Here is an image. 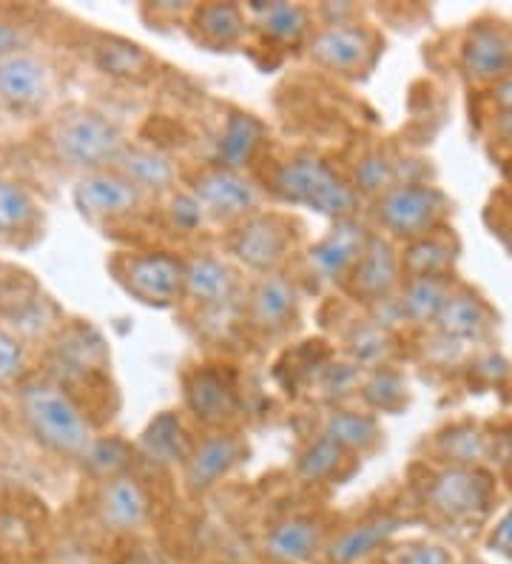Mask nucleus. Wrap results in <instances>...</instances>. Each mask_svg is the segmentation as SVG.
<instances>
[{
    "label": "nucleus",
    "instance_id": "nucleus-1",
    "mask_svg": "<svg viewBox=\"0 0 512 564\" xmlns=\"http://www.w3.org/2000/svg\"><path fill=\"white\" fill-rule=\"evenodd\" d=\"M262 192L285 206H305L328 220L359 217L362 197L350 186L348 174L336 172L334 165L314 152L291 154L276 160L260 183Z\"/></svg>",
    "mask_w": 512,
    "mask_h": 564
},
{
    "label": "nucleus",
    "instance_id": "nucleus-2",
    "mask_svg": "<svg viewBox=\"0 0 512 564\" xmlns=\"http://www.w3.org/2000/svg\"><path fill=\"white\" fill-rule=\"evenodd\" d=\"M18 405L26 422L29 434L48 454L63 459H86L89 447L95 445L97 434L89 413L83 411L80 402L52 379H23L18 386Z\"/></svg>",
    "mask_w": 512,
    "mask_h": 564
},
{
    "label": "nucleus",
    "instance_id": "nucleus-3",
    "mask_svg": "<svg viewBox=\"0 0 512 564\" xmlns=\"http://www.w3.org/2000/svg\"><path fill=\"white\" fill-rule=\"evenodd\" d=\"M126 145L123 129L91 106H66L48 126V149L55 160L80 174L115 169Z\"/></svg>",
    "mask_w": 512,
    "mask_h": 564
},
{
    "label": "nucleus",
    "instance_id": "nucleus-4",
    "mask_svg": "<svg viewBox=\"0 0 512 564\" xmlns=\"http://www.w3.org/2000/svg\"><path fill=\"white\" fill-rule=\"evenodd\" d=\"M499 479L490 468H447V465H422L416 479L418 502L427 513L447 524H470L484 519L495 505Z\"/></svg>",
    "mask_w": 512,
    "mask_h": 564
},
{
    "label": "nucleus",
    "instance_id": "nucleus-5",
    "mask_svg": "<svg viewBox=\"0 0 512 564\" xmlns=\"http://www.w3.org/2000/svg\"><path fill=\"white\" fill-rule=\"evenodd\" d=\"M450 197L427 180H402L370 203L368 226L393 242H413L444 228Z\"/></svg>",
    "mask_w": 512,
    "mask_h": 564
},
{
    "label": "nucleus",
    "instance_id": "nucleus-6",
    "mask_svg": "<svg viewBox=\"0 0 512 564\" xmlns=\"http://www.w3.org/2000/svg\"><path fill=\"white\" fill-rule=\"evenodd\" d=\"M299 248V226L282 212L251 214L228 228L226 251L257 276L280 274Z\"/></svg>",
    "mask_w": 512,
    "mask_h": 564
},
{
    "label": "nucleus",
    "instance_id": "nucleus-7",
    "mask_svg": "<svg viewBox=\"0 0 512 564\" xmlns=\"http://www.w3.org/2000/svg\"><path fill=\"white\" fill-rule=\"evenodd\" d=\"M109 271L131 300L149 308H171L183 300V257L171 251H117Z\"/></svg>",
    "mask_w": 512,
    "mask_h": 564
},
{
    "label": "nucleus",
    "instance_id": "nucleus-8",
    "mask_svg": "<svg viewBox=\"0 0 512 564\" xmlns=\"http://www.w3.org/2000/svg\"><path fill=\"white\" fill-rule=\"evenodd\" d=\"M382 35L368 23H334L314 29L305 43L307 57L322 72H330L345 80H359L375 69L382 57Z\"/></svg>",
    "mask_w": 512,
    "mask_h": 564
},
{
    "label": "nucleus",
    "instance_id": "nucleus-9",
    "mask_svg": "<svg viewBox=\"0 0 512 564\" xmlns=\"http://www.w3.org/2000/svg\"><path fill=\"white\" fill-rule=\"evenodd\" d=\"M188 194L199 206L208 223H222V226H237L251 214L262 212L265 192L251 174L231 172L222 165H203L192 180H188Z\"/></svg>",
    "mask_w": 512,
    "mask_h": 564
},
{
    "label": "nucleus",
    "instance_id": "nucleus-10",
    "mask_svg": "<svg viewBox=\"0 0 512 564\" xmlns=\"http://www.w3.org/2000/svg\"><path fill=\"white\" fill-rule=\"evenodd\" d=\"M145 203L149 197L115 169L80 174L75 186V208L95 226L134 220L145 212Z\"/></svg>",
    "mask_w": 512,
    "mask_h": 564
},
{
    "label": "nucleus",
    "instance_id": "nucleus-11",
    "mask_svg": "<svg viewBox=\"0 0 512 564\" xmlns=\"http://www.w3.org/2000/svg\"><path fill=\"white\" fill-rule=\"evenodd\" d=\"M183 405L197 425L228 431L239 413V393L231 373L219 365H197L183 373Z\"/></svg>",
    "mask_w": 512,
    "mask_h": 564
},
{
    "label": "nucleus",
    "instance_id": "nucleus-12",
    "mask_svg": "<svg viewBox=\"0 0 512 564\" xmlns=\"http://www.w3.org/2000/svg\"><path fill=\"white\" fill-rule=\"evenodd\" d=\"M246 323L260 337H282L296 328L302 314V291L296 280L280 274L257 276L246 294Z\"/></svg>",
    "mask_w": 512,
    "mask_h": 564
},
{
    "label": "nucleus",
    "instance_id": "nucleus-13",
    "mask_svg": "<svg viewBox=\"0 0 512 564\" xmlns=\"http://www.w3.org/2000/svg\"><path fill=\"white\" fill-rule=\"evenodd\" d=\"M248 459V442L237 431H211L203 440H194L192 454L183 462V485L192 496L211 494L219 482Z\"/></svg>",
    "mask_w": 512,
    "mask_h": 564
},
{
    "label": "nucleus",
    "instance_id": "nucleus-14",
    "mask_svg": "<svg viewBox=\"0 0 512 564\" xmlns=\"http://www.w3.org/2000/svg\"><path fill=\"white\" fill-rule=\"evenodd\" d=\"M402 280L404 274L402 262H399V246L384 235H379V231H373L348 280L341 282V291L356 303L375 305L396 296Z\"/></svg>",
    "mask_w": 512,
    "mask_h": 564
},
{
    "label": "nucleus",
    "instance_id": "nucleus-15",
    "mask_svg": "<svg viewBox=\"0 0 512 564\" xmlns=\"http://www.w3.org/2000/svg\"><path fill=\"white\" fill-rule=\"evenodd\" d=\"M373 228L362 217H348V220H336L328 235L316 240L314 246L305 251L307 271L319 282L328 285H339L348 280L353 271L356 260L362 257L364 246H368Z\"/></svg>",
    "mask_w": 512,
    "mask_h": 564
},
{
    "label": "nucleus",
    "instance_id": "nucleus-16",
    "mask_svg": "<svg viewBox=\"0 0 512 564\" xmlns=\"http://www.w3.org/2000/svg\"><path fill=\"white\" fill-rule=\"evenodd\" d=\"M458 66L476 86H495L512 72V35L495 21H476L458 46Z\"/></svg>",
    "mask_w": 512,
    "mask_h": 564
},
{
    "label": "nucleus",
    "instance_id": "nucleus-17",
    "mask_svg": "<svg viewBox=\"0 0 512 564\" xmlns=\"http://www.w3.org/2000/svg\"><path fill=\"white\" fill-rule=\"evenodd\" d=\"M495 325H499V314L484 296L465 282H456L438 311L433 330L450 345H481L492 337Z\"/></svg>",
    "mask_w": 512,
    "mask_h": 564
},
{
    "label": "nucleus",
    "instance_id": "nucleus-18",
    "mask_svg": "<svg viewBox=\"0 0 512 564\" xmlns=\"http://www.w3.org/2000/svg\"><path fill=\"white\" fill-rule=\"evenodd\" d=\"M427 447V465L447 468H487L495 459V436L478 420H456L438 427Z\"/></svg>",
    "mask_w": 512,
    "mask_h": 564
},
{
    "label": "nucleus",
    "instance_id": "nucleus-19",
    "mask_svg": "<svg viewBox=\"0 0 512 564\" xmlns=\"http://www.w3.org/2000/svg\"><path fill=\"white\" fill-rule=\"evenodd\" d=\"M52 95V69L43 57L26 48L0 57V104L9 111L29 115L46 106Z\"/></svg>",
    "mask_w": 512,
    "mask_h": 564
},
{
    "label": "nucleus",
    "instance_id": "nucleus-20",
    "mask_svg": "<svg viewBox=\"0 0 512 564\" xmlns=\"http://www.w3.org/2000/svg\"><path fill=\"white\" fill-rule=\"evenodd\" d=\"M97 522L111 533H137L151 519V496L140 476L120 474L102 479L95 496Z\"/></svg>",
    "mask_w": 512,
    "mask_h": 564
},
{
    "label": "nucleus",
    "instance_id": "nucleus-21",
    "mask_svg": "<svg viewBox=\"0 0 512 564\" xmlns=\"http://www.w3.org/2000/svg\"><path fill=\"white\" fill-rule=\"evenodd\" d=\"M246 18L251 35L276 48H299L314 35V9L285 0H251L246 3Z\"/></svg>",
    "mask_w": 512,
    "mask_h": 564
},
{
    "label": "nucleus",
    "instance_id": "nucleus-22",
    "mask_svg": "<svg viewBox=\"0 0 512 564\" xmlns=\"http://www.w3.org/2000/svg\"><path fill=\"white\" fill-rule=\"evenodd\" d=\"M239 274L226 257L194 254L183 260V300L197 311H219L233 303Z\"/></svg>",
    "mask_w": 512,
    "mask_h": 564
},
{
    "label": "nucleus",
    "instance_id": "nucleus-23",
    "mask_svg": "<svg viewBox=\"0 0 512 564\" xmlns=\"http://www.w3.org/2000/svg\"><path fill=\"white\" fill-rule=\"evenodd\" d=\"M185 32L205 52H233L251 37L246 9L239 3H199L185 14Z\"/></svg>",
    "mask_w": 512,
    "mask_h": 564
},
{
    "label": "nucleus",
    "instance_id": "nucleus-24",
    "mask_svg": "<svg viewBox=\"0 0 512 564\" xmlns=\"http://www.w3.org/2000/svg\"><path fill=\"white\" fill-rule=\"evenodd\" d=\"M404 522L393 513H375V517L362 519V522L348 524L339 530L334 539L325 544V558L328 564H362L370 556L382 553L396 539Z\"/></svg>",
    "mask_w": 512,
    "mask_h": 564
},
{
    "label": "nucleus",
    "instance_id": "nucleus-25",
    "mask_svg": "<svg viewBox=\"0 0 512 564\" xmlns=\"http://www.w3.org/2000/svg\"><path fill=\"white\" fill-rule=\"evenodd\" d=\"M328 528L319 517H287L265 533L262 551L280 564H305L325 551Z\"/></svg>",
    "mask_w": 512,
    "mask_h": 564
},
{
    "label": "nucleus",
    "instance_id": "nucleus-26",
    "mask_svg": "<svg viewBox=\"0 0 512 564\" xmlns=\"http://www.w3.org/2000/svg\"><path fill=\"white\" fill-rule=\"evenodd\" d=\"M192 447V431L185 427V422L174 411H163L145 425L134 445V454L137 459L149 462L154 468H183Z\"/></svg>",
    "mask_w": 512,
    "mask_h": 564
},
{
    "label": "nucleus",
    "instance_id": "nucleus-27",
    "mask_svg": "<svg viewBox=\"0 0 512 564\" xmlns=\"http://www.w3.org/2000/svg\"><path fill=\"white\" fill-rule=\"evenodd\" d=\"M456 276H404L393 303L399 311V323L410 328H433L444 300L450 296Z\"/></svg>",
    "mask_w": 512,
    "mask_h": 564
},
{
    "label": "nucleus",
    "instance_id": "nucleus-28",
    "mask_svg": "<svg viewBox=\"0 0 512 564\" xmlns=\"http://www.w3.org/2000/svg\"><path fill=\"white\" fill-rule=\"evenodd\" d=\"M265 140L268 129L260 118H253L248 111H231L217 138L214 165H222L231 172H246L257 163Z\"/></svg>",
    "mask_w": 512,
    "mask_h": 564
},
{
    "label": "nucleus",
    "instance_id": "nucleus-29",
    "mask_svg": "<svg viewBox=\"0 0 512 564\" xmlns=\"http://www.w3.org/2000/svg\"><path fill=\"white\" fill-rule=\"evenodd\" d=\"M322 436L334 440L336 445L345 447L350 456H370L375 454L384 442V431L379 416L370 411H359V408L336 405L325 413L319 427Z\"/></svg>",
    "mask_w": 512,
    "mask_h": 564
},
{
    "label": "nucleus",
    "instance_id": "nucleus-30",
    "mask_svg": "<svg viewBox=\"0 0 512 564\" xmlns=\"http://www.w3.org/2000/svg\"><path fill=\"white\" fill-rule=\"evenodd\" d=\"M356 470V456L336 445L328 436H311L299 447L294 474L302 485H339Z\"/></svg>",
    "mask_w": 512,
    "mask_h": 564
},
{
    "label": "nucleus",
    "instance_id": "nucleus-31",
    "mask_svg": "<svg viewBox=\"0 0 512 564\" xmlns=\"http://www.w3.org/2000/svg\"><path fill=\"white\" fill-rule=\"evenodd\" d=\"M115 172L123 174L129 183H134L145 197H168L177 192L179 172L165 154L143 145H126L123 154L117 158Z\"/></svg>",
    "mask_w": 512,
    "mask_h": 564
},
{
    "label": "nucleus",
    "instance_id": "nucleus-32",
    "mask_svg": "<svg viewBox=\"0 0 512 564\" xmlns=\"http://www.w3.org/2000/svg\"><path fill=\"white\" fill-rule=\"evenodd\" d=\"M43 223V212L18 180L0 177V242L7 246H29L37 237Z\"/></svg>",
    "mask_w": 512,
    "mask_h": 564
},
{
    "label": "nucleus",
    "instance_id": "nucleus-33",
    "mask_svg": "<svg viewBox=\"0 0 512 564\" xmlns=\"http://www.w3.org/2000/svg\"><path fill=\"white\" fill-rule=\"evenodd\" d=\"M404 276H456L458 240L447 228H438L433 235L404 242L399 248Z\"/></svg>",
    "mask_w": 512,
    "mask_h": 564
},
{
    "label": "nucleus",
    "instance_id": "nucleus-34",
    "mask_svg": "<svg viewBox=\"0 0 512 564\" xmlns=\"http://www.w3.org/2000/svg\"><path fill=\"white\" fill-rule=\"evenodd\" d=\"M91 61L102 75L117 77V80H149L157 69V61L143 46L115 35L97 37V43L91 46Z\"/></svg>",
    "mask_w": 512,
    "mask_h": 564
},
{
    "label": "nucleus",
    "instance_id": "nucleus-35",
    "mask_svg": "<svg viewBox=\"0 0 512 564\" xmlns=\"http://www.w3.org/2000/svg\"><path fill=\"white\" fill-rule=\"evenodd\" d=\"M348 180L362 200L373 203L375 197H382L388 188L402 183L404 174H402V163H399L388 149H368V152L359 154L356 163L350 165Z\"/></svg>",
    "mask_w": 512,
    "mask_h": 564
},
{
    "label": "nucleus",
    "instance_id": "nucleus-36",
    "mask_svg": "<svg viewBox=\"0 0 512 564\" xmlns=\"http://www.w3.org/2000/svg\"><path fill=\"white\" fill-rule=\"evenodd\" d=\"M345 351H348L350 362L364 371H375V368L390 365V357L396 354V337H393V330L375 325L373 319H356L345 337Z\"/></svg>",
    "mask_w": 512,
    "mask_h": 564
},
{
    "label": "nucleus",
    "instance_id": "nucleus-37",
    "mask_svg": "<svg viewBox=\"0 0 512 564\" xmlns=\"http://www.w3.org/2000/svg\"><path fill=\"white\" fill-rule=\"evenodd\" d=\"M359 400H362L364 411L375 413V416L379 413H402L410 402L407 379L393 365L368 371L362 388H359Z\"/></svg>",
    "mask_w": 512,
    "mask_h": 564
},
{
    "label": "nucleus",
    "instance_id": "nucleus-38",
    "mask_svg": "<svg viewBox=\"0 0 512 564\" xmlns=\"http://www.w3.org/2000/svg\"><path fill=\"white\" fill-rule=\"evenodd\" d=\"M137 454L134 447L126 445L120 440H100L97 436L95 445L89 447V454L83 459V465L97 476V479H111V476L131 474V465H134Z\"/></svg>",
    "mask_w": 512,
    "mask_h": 564
},
{
    "label": "nucleus",
    "instance_id": "nucleus-39",
    "mask_svg": "<svg viewBox=\"0 0 512 564\" xmlns=\"http://www.w3.org/2000/svg\"><path fill=\"white\" fill-rule=\"evenodd\" d=\"M364 368H359L350 359H341V362H330L322 368L319 373V386L322 393L328 397V400H348V397H359V388L364 382Z\"/></svg>",
    "mask_w": 512,
    "mask_h": 564
},
{
    "label": "nucleus",
    "instance_id": "nucleus-40",
    "mask_svg": "<svg viewBox=\"0 0 512 564\" xmlns=\"http://www.w3.org/2000/svg\"><path fill=\"white\" fill-rule=\"evenodd\" d=\"M26 371V343L18 334L0 328V386L23 382Z\"/></svg>",
    "mask_w": 512,
    "mask_h": 564
},
{
    "label": "nucleus",
    "instance_id": "nucleus-41",
    "mask_svg": "<svg viewBox=\"0 0 512 564\" xmlns=\"http://www.w3.org/2000/svg\"><path fill=\"white\" fill-rule=\"evenodd\" d=\"M388 564H453V556L447 547L433 542H404L399 547H390Z\"/></svg>",
    "mask_w": 512,
    "mask_h": 564
},
{
    "label": "nucleus",
    "instance_id": "nucleus-42",
    "mask_svg": "<svg viewBox=\"0 0 512 564\" xmlns=\"http://www.w3.org/2000/svg\"><path fill=\"white\" fill-rule=\"evenodd\" d=\"M171 223L179 231H194V228L205 223L203 212H199V206L194 203V197L188 192L171 194Z\"/></svg>",
    "mask_w": 512,
    "mask_h": 564
},
{
    "label": "nucleus",
    "instance_id": "nucleus-43",
    "mask_svg": "<svg viewBox=\"0 0 512 564\" xmlns=\"http://www.w3.org/2000/svg\"><path fill=\"white\" fill-rule=\"evenodd\" d=\"M487 551L512 558V505L495 519V524L487 533Z\"/></svg>",
    "mask_w": 512,
    "mask_h": 564
},
{
    "label": "nucleus",
    "instance_id": "nucleus-44",
    "mask_svg": "<svg viewBox=\"0 0 512 564\" xmlns=\"http://www.w3.org/2000/svg\"><path fill=\"white\" fill-rule=\"evenodd\" d=\"M495 459L501 462V468H504V479L510 482L512 488V422L495 436Z\"/></svg>",
    "mask_w": 512,
    "mask_h": 564
},
{
    "label": "nucleus",
    "instance_id": "nucleus-45",
    "mask_svg": "<svg viewBox=\"0 0 512 564\" xmlns=\"http://www.w3.org/2000/svg\"><path fill=\"white\" fill-rule=\"evenodd\" d=\"M490 104L495 106V111H510L512 109V72L499 80L495 86H490Z\"/></svg>",
    "mask_w": 512,
    "mask_h": 564
},
{
    "label": "nucleus",
    "instance_id": "nucleus-46",
    "mask_svg": "<svg viewBox=\"0 0 512 564\" xmlns=\"http://www.w3.org/2000/svg\"><path fill=\"white\" fill-rule=\"evenodd\" d=\"M18 48H21V32L0 18V57L9 55V52H18Z\"/></svg>",
    "mask_w": 512,
    "mask_h": 564
},
{
    "label": "nucleus",
    "instance_id": "nucleus-47",
    "mask_svg": "<svg viewBox=\"0 0 512 564\" xmlns=\"http://www.w3.org/2000/svg\"><path fill=\"white\" fill-rule=\"evenodd\" d=\"M492 131L499 143L510 145L512 149V109L510 111H495V120H492Z\"/></svg>",
    "mask_w": 512,
    "mask_h": 564
},
{
    "label": "nucleus",
    "instance_id": "nucleus-48",
    "mask_svg": "<svg viewBox=\"0 0 512 564\" xmlns=\"http://www.w3.org/2000/svg\"><path fill=\"white\" fill-rule=\"evenodd\" d=\"M120 564H163V558H160L157 551H143V547H140V551L126 553Z\"/></svg>",
    "mask_w": 512,
    "mask_h": 564
}]
</instances>
